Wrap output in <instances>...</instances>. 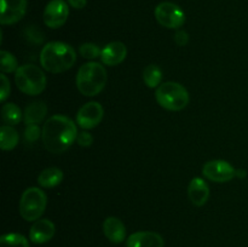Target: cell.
<instances>
[{"mask_svg": "<svg viewBox=\"0 0 248 247\" xmlns=\"http://www.w3.org/2000/svg\"><path fill=\"white\" fill-rule=\"evenodd\" d=\"M77 124L65 115H52L45 121L43 126L44 147L52 154H61L65 152L77 142Z\"/></svg>", "mask_w": 248, "mask_h": 247, "instance_id": "obj_1", "label": "cell"}, {"mask_svg": "<svg viewBox=\"0 0 248 247\" xmlns=\"http://www.w3.org/2000/svg\"><path fill=\"white\" fill-rule=\"evenodd\" d=\"M77 62V52L69 44L62 41L47 43L40 52V64L52 74L67 72Z\"/></svg>", "mask_w": 248, "mask_h": 247, "instance_id": "obj_2", "label": "cell"}, {"mask_svg": "<svg viewBox=\"0 0 248 247\" xmlns=\"http://www.w3.org/2000/svg\"><path fill=\"white\" fill-rule=\"evenodd\" d=\"M108 80L104 65L98 62H87L79 68L77 74V87L86 97L97 96L103 91Z\"/></svg>", "mask_w": 248, "mask_h": 247, "instance_id": "obj_3", "label": "cell"}, {"mask_svg": "<svg viewBox=\"0 0 248 247\" xmlns=\"http://www.w3.org/2000/svg\"><path fill=\"white\" fill-rule=\"evenodd\" d=\"M46 75L35 64H23L15 73L17 89L28 96H38L46 87Z\"/></svg>", "mask_w": 248, "mask_h": 247, "instance_id": "obj_4", "label": "cell"}, {"mask_svg": "<svg viewBox=\"0 0 248 247\" xmlns=\"http://www.w3.org/2000/svg\"><path fill=\"white\" fill-rule=\"evenodd\" d=\"M155 98L166 110L179 111L189 103V93L183 85L174 81H167L160 85L155 92Z\"/></svg>", "mask_w": 248, "mask_h": 247, "instance_id": "obj_5", "label": "cell"}, {"mask_svg": "<svg viewBox=\"0 0 248 247\" xmlns=\"http://www.w3.org/2000/svg\"><path fill=\"white\" fill-rule=\"evenodd\" d=\"M47 206V195L36 186H31L23 191L19 200V215L27 222L40 219Z\"/></svg>", "mask_w": 248, "mask_h": 247, "instance_id": "obj_6", "label": "cell"}, {"mask_svg": "<svg viewBox=\"0 0 248 247\" xmlns=\"http://www.w3.org/2000/svg\"><path fill=\"white\" fill-rule=\"evenodd\" d=\"M155 18L162 27L169 29H178L186 22V14L177 4L171 1L160 2L155 7Z\"/></svg>", "mask_w": 248, "mask_h": 247, "instance_id": "obj_7", "label": "cell"}, {"mask_svg": "<svg viewBox=\"0 0 248 247\" xmlns=\"http://www.w3.org/2000/svg\"><path fill=\"white\" fill-rule=\"evenodd\" d=\"M202 174L208 181L216 183H227L237 174L232 165L225 160H211L202 166Z\"/></svg>", "mask_w": 248, "mask_h": 247, "instance_id": "obj_8", "label": "cell"}, {"mask_svg": "<svg viewBox=\"0 0 248 247\" xmlns=\"http://www.w3.org/2000/svg\"><path fill=\"white\" fill-rule=\"evenodd\" d=\"M69 17V7L64 0H51L44 10V23L51 29L61 28Z\"/></svg>", "mask_w": 248, "mask_h": 247, "instance_id": "obj_9", "label": "cell"}, {"mask_svg": "<svg viewBox=\"0 0 248 247\" xmlns=\"http://www.w3.org/2000/svg\"><path fill=\"white\" fill-rule=\"evenodd\" d=\"M104 109L98 102L85 103L77 113V124L84 130H91L101 124Z\"/></svg>", "mask_w": 248, "mask_h": 247, "instance_id": "obj_10", "label": "cell"}, {"mask_svg": "<svg viewBox=\"0 0 248 247\" xmlns=\"http://www.w3.org/2000/svg\"><path fill=\"white\" fill-rule=\"evenodd\" d=\"M1 12H0V23L15 24L21 21L27 11V0H0Z\"/></svg>", "mask_w": 248, "mask_h": 247, "instance_id": "obj_11", "label": "cell"}, {"mask_svg": "<svg viewBox=\"0 0 248 247\" xmlns=\"http://www.w3.org/2000/svg\"><path fill=\"white\" fill-rule=\"evenodd\" d=\"M127 56V47L121 41H111L102 48L101 61L103 64L114 67L125 61Z\"/></svg>", "mask_w": 248, "mask_h": 247, "instance_id": "obj_12", "label": "cell"}, {"mask_svg": "<svg viewBox=\"0 0 248 247\" xmlns=\"http://www.w3.org/2000/svg\"><path fill=\"white\" fill-rule=\"evenodd\" d=\"M56 232V227L50 219H38L29 230V239L33 244L41 245L48 242Z\"/></svg>", "mask_w": 248, "mask_h": 247, "instance_id": "obj_13", "label": "cell"}, {"mask_svg": "<svg viewBox=\"0 0 248 247\" xmlns=\"http://www.w3.org/2000/svg\"><path fill=\"white\" fill-rule=\"evenodd\" d=\"M165 241L155 232H137L126 240V247H164Z\"/></svg>", "mask_w": 248, "mask_h": 247, "instance_id": "obj_14", "label": "cell"}, {"mask_svg": "<svg viewBox=\"0 0 248 247\" xmlns=\"http://www.w3.org/2000/svg\"><path fill=\"white\" fill-rule=\"evenodd\" d=\"M188 196L191 203L198 207L205 205L210 198V188L207 183L200 177H195L190 181L188 186Z\"/></svg>", "mask_w": 248, "mask_h": 247, "instance_id": "obj_15", "label": "cell"}, {"mask_svg": "<svg viewBox=\"0 0 248 247\" xmlns=\"http://www.w3.org/2000/svg\"><path fill=\"white\" fill-rule=\"evenodd\" d=\"M103 232L107 239L113 244H121L126 239V227L116 217H108L103 222Z\"/></svg>", "mask_w": 248, "mask_h": 247, "instance_id": "obj_16", "label": "cell"}, {"mask_svg": "<svg viewBox=\"0 0 248 247\" xmlns=\"http://www.w3.org/2000/svg\"><path fill=\"white\" fill-rule=\"evenodd\" d=\"M47 114V106L44 102L38 101L28 104L23 113V120L26 125L39 124L45 119Z\"/></svg>", "mask_w": 248, "mask_h": 247, "instance_id": "obj_17", "label": "cell"}, {"mask_svg": "<svg viewBox=\"0 0 248 247\" xmlns=\"http://www.w3.org/2000/svg\"><path fill=\"white\" fill-rule=\"evenodd\" d=\"M63 181V172L58 167H47L38 176L39 185L43 188H53Z\"/></svg>", "mask_w": 248, "mask_h": 247, "instance_id": "obj_18", "label": "cell"}, {"mask_svg": "<svg viewBox=\"0 0 248 247\" xmlns=\"http://www.w3.org/2000/svg\"><path fill=\"white\" fill-rule=\"evenodd\" d=\"M19 135L12 126L2 125L0 128V147L2 150H12L18 144Z\"/></svg>", "mask_w": 248, "mask_h": 247, "instance_id": "obj_19", "label": "cell"}, {"mask_svg": "<svg viewBox=\"0 0 248 247\" xmlns=\"http://www.w3.org/2000/svg\"><path fill=\"white\" fill-rule=\"evenodd\" d=\"M1 118L6 125H17L23 118V114L17 104L5 103L1 108Z\"/></svg>", "mask_w": 248, "mask_h": 247, "instance_id": "obj_20", "label": "cell"}, {"mask_svg": "<svg viewBox=\"0 0 248 247\" xmlns=\"http://www.w3.org/2000/svg\"><path fill=\"white\" fill-rule=\"evenodd\" d=\"M143 81L150 89H157L162 81L161 69L156 64H149L143 70Z\"/></svg>", "mask_w": 248, "mask_h": 247, "instance_id": "obj_21", "label": "cell"}, {"mask_svg": "<svg viewBox=\"0 0 248 247\" xmlns=\"http://www.w3.org/2000/svg\"><path fill=\"white\" fill-rule=\"evenodd\" d=\"M0 247H29V242L23 235L10 232L0 237Z\"/></svg>", "mask_w": 248, "mask_h": 247, "instance_id": "obj_22", "label": "cell"}, {"mask_svg": "<svg viewBox=\"0 0 248 247\" xmlns=\"http://www.w3.org/2000/svg\"><path fill=\"white\" fill-rule=\"evenodd\" d=\"M19 65L17 62V58L9 51H0V70L2 73H16Z\"/></svg>", "mask_w": 248, "mask_h": 247, "instance_id": "obj_23", "label": "cell"}, {"mask_svg": "<svg viewBox=\"0 0 248 247\" xmlns=\"http://www.w3.org/2000/svg\"><path fill=\"white\" fill-rule=\"evenodd\" d=\"M79 52L86 60H96L97 57H101L102 50H99L96 44L85 43L79 47Z\"/></svg>", "mask_w": 248, "mask_h": 247, "instance_id": "obj_24", "label": "cell"}, {"mask_svg": "<svg viewBox=\"0 0 248 247\" xmlns=\"http://www.w3.org/2000/svg\"><path fill=\"white\" fill-rule=\"evenodd\" d=\"M43 135V130L38 126V124H31V125H27L26 131H24V137H26L27 142L34 143L39 139Z\"/></svg>", "mask_w": 248, "mask_h": 247, "instance_id": "obj_25", "label": "cell"}, {"mask_svg": "<svg viewBox=\"0 0 248 247\" xmlns=\"http://www.w3.org/2000/svg\"><path fill=\"white\" fill-rule=\"evenodd\" d=\"M0 81H1V90H0V101L5 102L7 99V97L10 96V92H11L10 80L7 79L6 75L2 73V74L0 75Z\"/></svg>", "mask_w": 248, "mask_h": 247, "instance_id": "obj_26", "label": "cell"}, {"mask_svg": "<svg viewBox=\"0 0 248 247\" xmlns=\"http://www.w3.org/2000/svg\"><path fill=\"white\" fill-rule=\"evenodd\" d=\"M77 142L80 147H91L92 143H93V136H92L91 133L86 132V131H82V132L78 133Z\"/></svg>", "mask_w": 248, "mask_h": 247, "instance_id": "obj_27", "label": "cell"}, {"mask_svg": "<svg viewBox=\"0 0 248 247\" xmlns=\"http://www.w3.org/2000/svg\"><path fill=\"white\" fill-rule=\"evenodd\" d=\"M174 41L178 46H186L189 41V35L186 31H178L174 34Z\"/></svg>", "mask_w": 248, "mask_h": 247, "instance_id": "obj_28", "label": "cell"}, {"mask_svg": "<svg viewBox=\"0 0 248 247\" xmlns=\"http://www.w3.org/2000/svg\"><path fill=\"white\" fill-rule=\"evenodd\" d=\"M68 4L77 10H81L86 6L87 0H68Z\"/></svg>", "mask_w": 248, "mask_h": 247, "instance_id": "obj_29", "label": "cell"}]
</instances>
